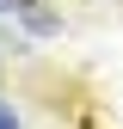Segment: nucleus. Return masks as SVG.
I'll return each instance as SVG.
<instances>
[{"mask_svg":"<svg viewBox=\"0 0 123 129\" xmlns=\"http://www.w3.org/2000/svg\"><path fill=\"white\" fill-rule=\"evenodd\" d=\"M19 25L31 31V37H55V31H61V19L43 6V0H25V6H19Z\"/></svg>","mask_w":123,"mask_h":129,"instance_id":"f257e3e1","label":"nucleus"},{"mask_svg":"<svg viewBox=\"0 0 123 129\" xmlns=\"http://www.w3.org/2000/svg\"><path fill=\"white\" fill-rule=\"evenodd\" d=\"M19 6H25V0H0V12H6V19H19Z\"/></svg>","mask_w":123,"mask_h":129,"instance_id":"7ed1b4c3","label":"nucleus"},{"mask_svg":"<svg viewBox=\"0 0 123 129\" xmlns=\"http://www.w3.org/2000/svg\"><path fill=\"white\" fill-rule=\"evenodd\" d=\"M0 129H25V123H19V111H12L6 99H0Z\"/></svg>","mask_w":123,"mask_h":129,"instance_id":"f03ea898","label":"nucleus"}]
</instances>
